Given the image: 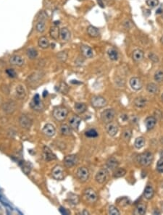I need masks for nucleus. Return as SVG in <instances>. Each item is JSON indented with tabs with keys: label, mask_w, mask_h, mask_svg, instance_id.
<instances>
[{
	"label": "nucleus",
	"mask_w": 163,
	"mask_h": 215,
	"mask_svg": "<svg viewBox=\"0 0 163 215\" xmlns=\"http://www.w3.org/2000/svg\"><path fill=\"white\" fill-rule=\"evenodd\" d=\"M137 160L138 162L143 167H147L152 163L153 160H154V156L151 152H144L138 156Z\"/></svg>",
	"instance_id": "f257e3e1"
},
{
	"label": "nucleus",
	"mask_w": 163,
	"mask_h": 215,
	"mask_svg": "<svg viewBox=\"0 0 163 215\" xmlns=\"http://www.w3.org/2000/svg\"><path fill=\"white\" fill-rule=\"evenodd\" d=\"M53 117L58 121H63L68 115V110L64 106H57L53 110Z\"/></svg>",
	"instance_id": "f03ea898"
},
{
	"label": "nucleus",
	"mask_w": 163,
	"mask_h": 215,
	"mask_svg": "<svg viewBox=\"0 0 163 215\" xmlns=\"http://www.w3.org/2000/svg\"><path fill=\"white\" fill-rule=\"evenodd\" d=\"M115 116V110L112 109H107L103 111L101 114V119H102L103 123H110L113 120Z\"/></svg>",
	"instance_id": "7ed1b4c3"
},
{
	"label": "nucleus",
	"mask_w": 163,
	"mask_h": 215,
	"mask_svg": "<svg viewBox=\"0 0 163 215\" xmlns=\"http://www.w3.org/2000/svg\"><path fill=\"white\" fill-rule=\"evenodd\" d=\"M52 176L57 180H63L65 178V171L61 165H56L52 170Z\"/></svg>",
	"instance_id": "20e7f679"
},
{
	"label": "nucleus",
	"mask_w": 163,
	"mask_h": 215,
	"mask_svg": "<svg viewBox=\"0 0 163 215\" xmlns=\"http://www.w3.org/2000/svg\"><path fill=\"white\" fill-rule=\"evenodd\" d=\"M30 106L31 107V109L37 112L41 111L44 109V103L40 99V96L38 94H36L33 96L31 104H30Z\"/></svg>",
	"instance_id": "39448f33"
},
{
	"label": "nucleus",
	"mask_w": 163,
	"mask_h": 215,
	"mask_svg": "<svg viewBox=\"0 0 163 215\" xmlns=\"http://www.w3.org/2000/svg\"><path fill=\"white\" fill-rule=\"evenodd\" d=\"M83 196H84L85 200L87 202L90 203V204H93V203L96 202L97 199H98L97 193L92 188L86 189L84 194H83Z\"/></svg>",
	"instance_id": "423d86ee"
},
{
	"label": "nucleus",
	"mask_w": 163,
	"mask_h": 215,
	"mask_svg": "<svg viewBox=\"0 0 163 215\" xmlns=\"http://www.w3.org/2000/svg\"><path fill=\"white\" fill-rule=\"evenodd\" d=\"M76 176L80 182H84L89 179V171L85 167H81L78 169L76 172Z\"/></svg>",
	"instance_id": "0eeeda50"
},
{
	"label": "nucleus",
	"mask_w": 163,
	"mask_h": 215,
	"mask_svg": "<svg viewBox=\"0 0 163 215\" xmlns=\"http://www.w3.org/2000/svg\"><path fill=\"white\" fill-rule=\"evenodd\" d=\"M109 172L107 169H102L99 171L95 176V180L97 182L100 184H103L108 179Z\"/></svg>",
	"instance_id": "6e6552de"
},
{
	"label": "nucleus",
	"mask_w": 163,
	"mask_h": 215,
	"mask_svg": "<svg viewBox=\"0 0 163 215\" xmlns=\"http://www.w3.org/2000/svg\"><path fill=\"white\" fill-rule=\"evenodd\" d=\"M91 104L95 108H102L106 106L107 101L105 98L102 97V96H96L92 97L91 100Z\"/></svg>",
	"instance_id": "1a4fd4ad"
},
{
	"label": "nucleus",
	"mask_w": 163,
	"mask_h": 215,
	"mask_svg": "<svg viewBox=\"0 0 163 215\" xmlns=\"http://www.w3.org/2000/svg\"><path fill=\"white\" fill-rule=\"evenodd\" d=\"M32 123H33V120L27 115H23L20 117L19 124L21 128H24V129H29L31 127Z\"/></svg>",
	"instance_id": "9d476101"
},
{
	"label": "nucleus",
	"mask_w": 163,
	"mask_h": 215,
	"mask_svg": "<svg viewBox=\"0 0 163 215\" xmlns=\"http://www.w3.org/2000/svg\"><path fill=\"white\" fill-rule=\"evenodd\" d=\"M78 158L76 155L71 154L68 155L64 158V164H65V167L70 168V167H73L78 163Z\"/></svg>",
	"instance_id": "9b49d317"
},
{
	"label": "nucleus",
	"mask_w": 163,
	"mask_h": 215,
	"mask_svg": "<svg viewBox=\"0 0 163 215\" xmlns=\"http://www.w3.org/2000/svg\"><path fill=\"white\" fill-rule=\"evenodd\" d=\"M10 63L12 65L18 66V67H22L25 63L24 59L19 55H13L10 58Z\"/></svg>",
	"instance_id": "f8f14e48"
},
{
	"label": "nucleus",
	"mask_w": 163,
	"mask_h": 215,
	"mask_svg": "<svg viewBox=\"0 0 163 215\" xmlns=\"http://www.w3.org/2000/svg\"><path fill=\"white\" fill-rule=\"evenodd\" d=\"M42 132L44 134L46 135V136L52 137L55 135V133H56V130H55V128L54 127L53 125L48 123V124L44 125V127L42 130Z\"/></svg>",
	"instance_id": "ddd939ff"
},
{
	"label": "nucleus",
	"mask_w": 163,
	"mask_h": 215,
	"mask_svg": "<svg viewBox=\"0 0 163 215\" xmlns=\"http://www.w3.org/2000/svg\"><path fill=\"white\" fill-rule=\"evenodd\" d=\"M130 86L133 89L134 91H139L142 89V82L139 78L133 77L131 78L130 80Z\"/></svg>",
	"instance_id": "4468645a"
},
{
	"label": "nucleus",
	"mask_w": 163,
	"mask_h": 215,
	"mask_svg": "<svg viewBox=\"0 0 163 215\" xmlns=\"http://www.w3.org/2000/svg\"><path fill=\"white\" fill-rule=\"evenodd\" d=\"M106 130H107V133L110 135V136H115V135L117 133L118 131V127L117 125L114 123H107V126H106Z\"/></svg>",
	"instance_id": "2eb2a0df"
},
{
	"label": "nucleus",
	"mask_w": 163,
	"mask_h": 215,
	"mask_svg": "<svg viewBox=\"0 0 163 215\" xmlns=\"http://www.w3.org/2000/svg\"><path fill=\"white\" fill-rule=\"evenodd\" d=\"M44 158L46 161L47 162H49V161L56 160L57 157L55 154H54L53 152L52 151L51 149L49 148L48 146H44Z\"/></svg>",
	"instance_id": "dca6fc26"
},
{
	"label": "nucleus",
	"mask_w": 163,
	"mask_h": 215,
	"mask_svg": "<svg viewBox=\"0 0 163 215\" xmlns=\"http://www.w3.org/2000/svg\"><path fill=\"white\" fill-rule=\"evenodd\" d=\"M80 52L86 58H91L94 56V52L90 47L86 45L80 46Z\"/></svg>",
	"instance_id": "f3484780"
},
{
	"label": "nucleus",
	"mask_w": 163,
	"mask_h": 215,
	"mask_svg": "<svg viewBox=\"0 0 163 215\" xmlns=\"http://www.w3.org/2000/svg\"><path fill=\"white\" fill-rule=\"evenodd\" d=\"M16 109V104L14 101H8L3 105V110L4 112L11 114L14 112Z\"/></svg>",
	"instance_id": "a211bd4d"
},
{
	"label": "nucleus",
	"mask_w": 163,
	"mask_h": 215,
	"mask_svg": "<svg viewBox=\"0 0 163 215\" xmlns=\"http://www.w3.org/2000/svg\"><path fill=\"white\" fill-rule=\"evenodd\" d=\"M80 122H81V119L78 116H73L71 119L69 121V124H70V128L74 130H78L79 125L80 124Z\"/></svg>",
	"instance_id": "6ab92c4d"
},
{
	"label": "nucleus",
	"mask_w": 163,
	"mask_h": 215,
	"mask_svg": "<svg viewBox=\"0 0 163 215\" xmlns=\"http://www.w3.org/2000/svg\"><path fill=\"white\" fill-rule=\"evenodd\" d=\"M70 32L67 28H63L60 29V38L63 41H68L70 38Z\"/></svg>",
	"instance_id": "aec40b11"
},
{
	"label": "nucleus",
	"mask_w": 163,
	"mask_h": 215,
	"mask_svg": "<svg viewBox=\"0 0 163 215\" xmlns=\"http://www.w3.org/2000/svg\"><path fill=\"white\" fill-rule=\"evenodd\" d=\"M60 29L58 25H54V26L51 27L49 30V35L51 38L54 40L58 39V38L60 37Z\"/></svg>",
	"instance_id": "412c9836"
},
{
	"label": "nucleus",
	"mask_w": 163,
	"mask_h": 215,
	"mask_svg": "<svg viewBox=\"0 0 163 215\" xmlns=\"http://www.w3.org/2000/svg\"><path fill=\"white\" fill-rule=\"evenodd\" d=\"M132 58L135 62H141L144 59V52L141 50H135L133 52Z\"/></svg>",
	"instance_id": "4be33fe9"
},
{
	"label": "nucleus",
	"mask_w": 163,
	"mask_h": 215,
	"mask_svg": "<svg viewBox=\"0 0 163 215\" xmlns=\"http://www.w3.org/2000/svg\"><path fill=\"white\" fill-rule=\"evenodd\" d=\"M156 123H157V120L154 117H148L145 120V125L148 130L153 129L155 126Z\"/></svg>",
	"instance_id": "5701e85b"
},
{
	"label": "nucleus",
	"mask_w": 163,
	"mask_h": 215,
	"mask_svg": "<svg viewBox=\"0 0 163 215\" xmlns=\"http://www.w3.org/2000/svg\"><path fill=\"white\" fill-rule=\"evenodd\" d=\"M87 33L91 38H97L100 35V32H99L98 29L93 25H89L87 28Z\"/></svg>",
	"instance_id": "b1692460"
},
{
	"label": "nucleus",
	"mask_w": 163,
	"mask_h": 215,
	"mask_svg": "<svg viewBox=\"0 0 163 215\" xmlns=\"http://www.w3.org/2000/svg\"><path fill=\"white\" fill-rule=\"evenodd\" d=\"M38 47L40 48L43 49V50H45V49H47L49 47V41L46 37L45 36H42L41 38H39L38 41Z\"/></svg>",
	"instance_id": "393cba45"
},
{
	"label": "nucleus",
	"mask_w": 163,
	"mask_h": 215,
	"mask_svg": "<svg viewBox=\"0 0 163 215\" xmlns=\"http://www.w3.org/2000/svg\"><path fill=\"white\" fill-rule=\"evenodd\" d=\"M15 91H16V96L19 99H23L25 97H26V92L23 86L19 85L17 86Z\"/></svg>",
	"instance_id": "a878e982"
},
{
	"label": "nucleus",
	"mask_w": 163,
	"mask_h": 215,
	"mask_svg": "<svg viewBox=\"0 0 163 215\" xmlns=\"http://www.w3.org/2000/svg\"><path fill=\"white\" fill-rule=\"evenodd\" d=\"M119 163L117 162V160H116L114 157H112V158L109 159L107 162V166L109 169H110L111 170H115L117 167H118Z\"/></svg>",
	"instance_id": "bb28decb"
},
{
	"label": "nucleus",
	"mask_w": 163,
	"mask_h": 215,
	"mask_svg": "<svg viewBox=\"0 0 163 215\" xmlns=\"http://www.w3.org/2000/svg\"><path fill=\"white\" fill-rule=\"evenodd\" d=\"M154 191L152 186H149V185L147 186L144 192V197H145V199L149 200V199H151L153 196H154Z\"/></svg>",
	"instance_id": "cd10ccee"
},
{
	"label": "nucleus",
	"mask_w": 163,
	"mask_h": 215,
	"mask_svg": "<svg viewBox=\"0 0 163 215\" xmlns=\"http://www.w3.org/2000/svg\"><path fill=\"white\" fill-rule=\"evenodd\" d=\"M146 211H147V206L144 204H139L136 207L134 214L136 215H144L145 214Z\"/></svg>",
	"instance_id": "c85d7f7f"
},
{
	"label": "nucleus",
	"mask_w": 163,
	"mask_h": 215,
	"mask_svg": "<svg viewBox=\"0 0 163 215\" xmlns=\"http://www.w3.org/2000/svg\"><path fill=\"white\" fill-rule=\"evenodd\" d=\"M147 100L146 98L142 97V96H140V97H137L136 99L134 100V104L135 105L137 106V107H144L147 105Z\"/></svg>",
	"instance_id": "c756f323"
},
{
	"label": "nucleus",
	"mask_w": 163,
	"mask_h": 215,
	"mask_svg": "<svg viewBox=\"0 0 163 215\" xmlns=\"http://www.w3.org/2000/svg\"><path fill=\"white\" fill-rule=\"evenodd\" d=\"M147 90L150 94H155L159 92V87L157 84L154 83H149L147 86Z\"/></svg>",
	"instance_id": "7c9ffc66"
},
{
	"label": "nucleus",
	"mask_w": 163,
	"mask_h": 215,
	"mask_svg": "<svg viewBox=\"0 0 163 215\" xmlns=\"http://www.w3.org/2000/svg\"><path fill=\"white\" fill-rule=\"evenodd\" d=\"M45 29H46V23H45V20H38L36 25V31L38 32V33H41L45 31Z\"/></svg>",
	"instance_id": "2f4dec72"
},
{
	"label": "nucleus",
	"mask_w": 163,
	"mask_h": 215,
	"mask_svg": "<svg viewBox=\"0 0 163 215\" xmlns=\"http://www.w3.org/2000/svg\"><path fill=\"white\" fill-rule=\"evenodd\" d=\"M107 55H108L109 58L112 61H116L118 59V52L114 48H110L107 51Z\"/></svg>",
	"instance_id": "473e14b6"
},
{
	"label": "nucleus",
	"mask_w": 163,
	"mask_h": 215,
	"mask_svg": "<svg viewBox=\"0 0 163 215\" xmlns=\"http://www.w3.org/2000/svg\"><path fill=\"white\" fill-rule=\"evenodd\" d=\"M27 57L31 60H34L38 57V51L35 48H29L26 51Z\"/></svg>",
	"instance_id": "72a5a7b5"
},
{
	"label": "nucleus",
	"mask_w": 163,
	"mask_h": 215,
	"mask_svg": "<svg viewBox=\"0 0 163 215\" xmlns=\"http://www.w3.org/2000/svg\"><path fill=\"white\" fill-rule=\"evenodd\" d=\"M72 128L70 125L67 124H63L60 127V131L61 133L64 135H70L72 134Z\"/></svg>",
	"instance_id": "f704fd0d"
},
{
	"label": "nucleus",
	"mask_w": 163,
	"mask_h": 215,
	"mask_svg": "<svg viewBox=\"0 0 163 215\" xmlns=\"http://www.w3.org/2000/svg\"><path fill=\"white\" fill-rule=\"evenodd\" d=\"M74 108H75V111L79 113V114L84 113L87 109V106L84 103H76V104H75Z\"/></svg>",
	"instance_id": "c9c22d12"
},
{
	"label": "nucleus",
	"mask_w": 163,
	"mask_h": 215,
	"mask_svg": "<svg viewBox=\"0 0 163 215\" xmlns=\"http://www.w3.org/2000/svg\"><path fill=\"white\" fill-rule=\"evenodd\" d=\"M126 174V170L123 168H116L114 170L113 172V177L115 178H119V177H123L124 175Z\"/></svg>",
	"instance_id": "e433bc0d"
},
{
	"label": "nucleus",
	"mask_w": 163,
	"mask_h": 215,
	"mask_svg": "<svg viewBox=\"0 0 163 215\" xmlns=\"http://www.w3.org/2000/svg\"><path fill=\"white\" fill-rule=\"evenodd\" d=\"M145 145V139H144L143 137H139L137 138L135 140V143H134V146L135 147L138 149H140L142 147H144V146Z\"/></svg>",
	"instance_id": "4c0bfd02"
},
{
	"label": "nucleus",
	"mask_w": 163,
	"mask_h": 215,
	"mask_svg": "<svg viewBox=\"0 0 163 215\" xmlns=\"http://www.w3.org/2000/svg\"><path fill=\"white\" fill-rule=\"evenodd\" d=\"M132 136V131L131 130L127 129L125 130V131L122 133V138H123V140H125V142H128L130 140Z\"/></svg>",
	"instance_id": "58836bf2"
},
{
	"label": "nucleus",
	"mask_w": 163,
	"mask_h": 215,
	"mask_svg": "<svg viewBox=\"0 0 163 215\" xmlns=\"http://www.w3.org/2000/svg\"><path fill=\"white\" fill-rule=\"evenodd\" d=\"M85 135L88 138H97L98 136V133L95 129H90L86 132Z\"/></svg>",
	"instance_id": "ea45409f"
},
{
	"label": "nucleus",
	"mask_w": 163,
	"mask_h": 215,
	"mask_svg": "<svg viewBox=\"0 0 163 215\" xmlns=\"http://www.w3.org/2000/svg\"><path fill=\"white\" fill-rule=\"evenodd\" d=\"M154 80L158 83H161L163 81V72L161 70L157 71L154 74Z\"/></svg>",
	"instance_id": "a19ab883"
},
{
	"label": "nucleus",
	"mask_w": 163,
	"mask_h": 215,
	"mask_svg": "<svg viewBox=\"0 0 163 215\" xmlns=\"http://www.w3.org/2000/svg\"><path fill=\"white\" fill-rule=\"evenodd\" d=\"M57 57L59 60L62 61V62H65L68 59V53L66 52H60L58 54Z\"/></svg>",
	"instance_id": "79ce46f5"
},
{
	"label": "nucleus",
	"mask_w": 163,
	"mask_h": 215,
	"mask_svg": "<svg viewBox=\"0 0 163 215\" xmlns=\"http://www.w3.org/2000/svg\"><path fill=\"white\" fill-rule=\"evenodd\" d=\"M108 214L110 215H119L120 211L115 206H110L108 209Z\"/></svg>",
	"instance_id": "37998d69"
},
{
	"label": "nucleus",
	"mask_w": 163,
	"mask_h": 215,
	"mask_svg": "<svg viewBox=\"0 0 163 215\" xmlns=\"http://www.w3.org/2000/svg\"><path fill=\"white\" fill-rule=\"evenodd\" d=\"M159 4V0H147V4L149 7L154 8Z\"/></svg>",
	"instance_id": "c03bdc74"
},
{
	"label": "nucleus",
	"mask_w": 163,
	"mask_h": 215,
	"mask_svg": "<svg viewBox=\"0 0 163 215\" xmlns=\"http://www.w3.org/2000/svg\"><path fill=\"white\" fill-rule=\"evenodd\" d=\"M157 170L159 172L163 173V157H161V158L158 160L157 164Z\"/></svg>",
	"instance_id": "a18cd8bd"
},
{
	"label": "nucleus",
	"mask_w": 163,
	"mask_h": 215,
	"mask_svg": "<svg viewBox=\"0 0 163 215\" xmlns=\"http://www.w3.org/2000/svg\"><path fill=\"white\" fill-rule=\"evenodd\" d=\"M22 169H23V171L26 175H28L31 170V165L30 163H25L23 165V168Z\"/></svg>",
	"instance_id": "49530a36"
},
{
	"label": "nucleus",
	"mask_w": 163,
	"mask_h": 215,
	"mask_svg": "<svg viewBox=\"0 0 163 215\" xmlns=\"http://www.w3.org/2000/svg\"><path fill=\"white\" fill-rule=\"evenodd\" d=\"M6 73L7 74L8 76L10 78H15L17 76V73L13 69H7V70H6Z\"/></svg>",
	"instance_id": "de8ad7c7"
},
{
	"label": "nucleus",
	"mask_w": 163,
	"mask_h": 215,
	"mask_svg": "<svg viewBox=\"0 0 163 215\" xmlns=\"http://www.w3.org/2000/svg\"><path fill=\"white\" fill-rule=\"evenodd\" d=\"M149 60H152V62H157L159 61V58H158V56L155 55L154 53H150L149 55Z\"/></svg>",
	"instance_id": "09e8293b"
},
{
	"label": "nucleus",
	"mask_w": 163,
	"mask_h": 215,
	"mask_svg": "<svg viewBox=\"0 0 163 215\" xmlns=\"http://www.w3.org/2000/svg\"><path fill=\"white\" fill-rule=\"evenodd\" d=\"M72 195H73V196H70V201L72 202V204H77L78 203V201H79V199H78V196L73 195V194H72Z\"/></svg>",
	"instance_id": "8fccbe9b"
},
{
	"label": "nucleus",
	"mask_w": 163,
	"mask_h": 215,
	"mask_svg": "<svg viewBox=\"0 0 163 215\" xmlns=\"http://www.w3.org/2000/svg\"><path fill=\"white\" fill-rule=\"evenodd\" d=\"M59 210H60V213H61V214H65V215H68V214H70V212H69V211H67V210H66V209H65V208H64V207H62V206H61V207H60V209H59Z\"/></svg>",
	"instance_id": "3c124183"
},
{
	"label": "nucleus",
	"mask_w": 163,
	"mask_h": 215,
	"mask_svg": "<svg viewBox=\"0 0 163 215\" xmlns=\"http://www.w3.org/2000/svg\"><path fill=\"white\" fill-rule=\"evenodd\" d=\"M97 4H99V6L102 8H105V3H104L103 0H97Z\"/></svg>",
	"instance_id": "603ef678"
},
{
	"label": "nucleus",
	"mask_w": 163,
	"mask_h": 215,
	"mask_svg": "<svg viewBox=\"0 0 163 215\" xmlns=\"http://www.w3.org/2000/svg\"><path fill=\"white\" fill-rule=\"evenodd\" d=\"M163 12V10L162 9V8H159L157 10V12H156V14H161V13H162Z\"/></svg>",
	"instance_id": "864d4df0"
},
{
	"label": "nucleus",
	"mask_w": 163,
	"mask_h": 215,
	"mask_svg": "<svg viewBox=\"0 0 163 215\" xmlns=\"http://www.w3.org/2000/svg\"><path fill=\"white\" fill-rule=\"evenodd\" d=\"M160 42H161V44H162L163 45V35H162V37H161V38H160Z\"/></svg>",
	"instance_id": "5fc2aeb1"
},
{
	"label": "nucleus",
	"mask_w": 163,
	"mask_h": 215,
	"mask_svg": "<svg viewBox=\"0 0 163 215\" xmlns=\"http://www.w3.org/2000/svg\"><path fill=\"white\" fill-rule=\"evenodd\" d=\"M83 214H89V212H88V211L84 210V211H83Z\"/></svg>",
	"instance_id": "6e6d98bb"
},
{
	"label": "nucleus",
	"mask_w": 163,
	"mask_h": 215,
	"mask_svg": "<svg viewBox=\"0 0 163 215\" xmlns=\"http://www.w3.org/2000/svg\"><path fill=\"white\" fill-rule=\"evenodd\" d=\"M162 99H163V94H162Z\"/></svg>",
	"instance_id": "4d7b16f0"
},
{
	"label": "nucleus",
	"mask_w": 163,
	"mask_h": 215,
	"mask_svg": "<svg viewBox=\"0 0 163 215\" xmlns=\"http://www.w3.org/2000/svg\"><path fill=\"white\" fill-rule=\"evenodd\" d=\"M162 18H163V12H162Z\"/></svg>",
	"instance_id": "13d9d810"
}]
</instances>
